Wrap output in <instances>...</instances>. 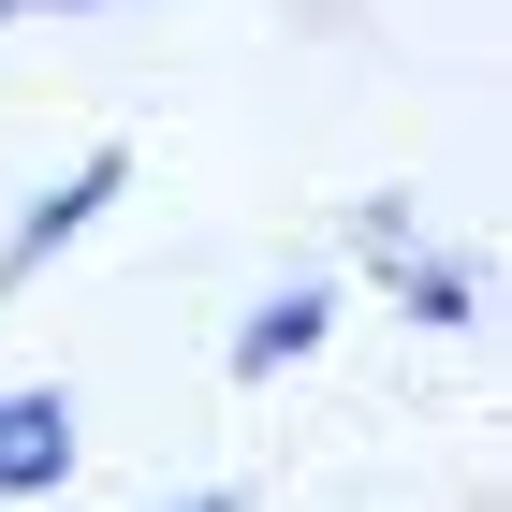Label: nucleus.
<instances>
[{
  "label": "nucleus",
  "instance_id": "0eeeda50",
  "mask_svg": "<svg viewBox=\"0 0 512 512\" xmlns=\"http://www.w3.org/2000/svg\"><path fill=\"white\" fill-rule=\"evenodd\" d=\"M176 512H249V498H235V483H205V498H176Z\"/></svg>",
  "mask_w": 512,
  "mask_h": 512
},
{
  "label": "nucleus",
  "instance_id": "f03ea898",
  "mask_svg": "<svg viewBox=\"0 0 512 512\" xmlns=\"http://www.w3.org/2000/svg\"><path fill=\"white\" fill-rule=\"evenodd\" d=\"M74 469H88L74 381H0V512H15V498H59Z\"/></svg>",
  "mask_w": 512,
  "mask_h": 512
},
{
  "label": "nucleus",
  "instance_id": "39448f33",
  "mask_svg": "<svg viewBox=\"0 0 512 512\" xmlns=\"http://www.w3.org/2000/svg\"><path fill=\"white\" fill-rule=\"evenodd\" d=\"M410 249H425V205H410V191H366L352 205V264H410Z\"/></svg>",
  "mask_w": 512,
  "mask_h": 512
},
{
  "label": "nucleus",
  "instance_id": "f257e3e1",
  "mask_svg": "<svg viewBox=\"0 0 512 512\" xmlns=\"http://www.w3.org/2000/svg\"><path fill=\"white\" fill-rule=\"evenodd\" d=\"M118 191H132V147H88L74 176H44V191L15 205V235H0V293H30V278L59 264V249H88V235H103V205H118Z\"/></svg>",
  "mask_w": 512,
  "mask_h": 512
},
{
  "label": "nucleus",
  "instance_id": "423d86ee",
  "mask_svg": "<svg viewBox=\"0 0 512 512\" xmlns=\"http://www.w3.org/2000/svg\"><path fill=\"white\" fill-rule=\"evenodd\" d=\"M0 15H103V0H0Z\"/></svg>",
  "mask_w": 512,
  "mask_h": 512
},
{
  "label": "nucleus",
  "instance_id": "20e7f679",
  "mask_svg": "<svg viewBox=\"0 0 512 512\" xmlns=\"http://www.w3.org/2000/svg\"><path fill=\"white\" fill-rule=\"evenodd\" d=\"M395 322H425V337H483V264L469 249H410V264H381Z\"/></svg>",
  "mask_w": 512,
  "mask_h": 512
},
{
  "label": "nucleus",
  "instance_id": "7ed1b4c3",
  "mask_svg": "<svg viewBox=\"0 0 512 512\" xmlns=\"http://www.w3.org/2000/svg\"><path fill=\"white\" fill-rule=\"evenodd\" d=\"M322 337H337V278H264V293H249L235 308V337H220V366H235V381H293V366L322 352Z\"/></svg>",
  "mask_w": 512,
  "mask_h": 512
}]
</instances>
